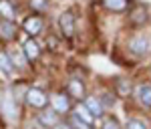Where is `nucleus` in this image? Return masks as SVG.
<instances>
[{"mask_svg": "<svg viewBox=\"0 0 151 129\" xmlns=\"http://www.w3.org/2000/svg\"><path fill=\"white\" fill-rule=\"evenodd\" d=\"M38 123H40L42 127H47V129H52L55 125L60 123V121H58V113L55 111V109L42 111V113H38Z\"/></svg>", "mask_w": 151, "mask_h": 129, "instance_id": "6e6552de", "label": "nucleus"}, {"mask_svg": "<svg viewBox=\"0 0 151 129\" xmlns=\"http://www.w3.org/2000/svg\"><path fill=\"white\" fill-rule=\"evenodd\" d=\"M69 125H70V127H75V129H91V125H87V123H83L81 119H79V117H75V115L70 117Z\"/></svg>", "mask_w": 151, "mask_h": 129, "instance_id": "aec40b11", "label": "nucleus"}, {"mask_svg": "<svg viewBox=\"0 0 151 129\" xmlns=\"http://www.w3.org/2000/svg\"><path fill=\"white\" fill-rule=\"evenodd\" d=\"M125 129H147V123L141 121V119H127Z\"/></svg>", "mask_w": 151, "mask_h": 129, "instance_id": "a211bd4d", "label": "nucleus"}, {"mask_svg": "<svg viewBox=\"0 0 151 129\" xmlns=\"http://www.w3.org/2000/svg\"><path fill=\"white\" fill-rule=\"evenodd\" d=\"M135 97L145 109H151V85H139L135 91Z\"/></svg>", "mask_w": 151, "mask_h": 129, "instance_id": "9b49d317", "label": "nucleus"}, {"mask_svg": "<svg viewBox=\"0 0 151 129\" xmlns=\"http://www.w3.org/2000/svg\"><path fill=\"white\" fill-rule=\"evenodd\" d=\"M48 6V0H30V8L36 12H42Z\"/></svg>", "mask_w": 151, "mask_h": 129, "instance_id": "6ab92c4d", "label": "nucleus"}, {"mask_svg": "<svg viewBox=\"0 0 151 129\" xmlns=\"http://www.w3.org/2000/svg\"><path fill=\"white\" fill-rule=\"evenodd\" d=\"M67 95H69V99H79V101L85 97V85L81 79H70L67 83Z\"/></svg>", "mask_w": 151, "mask_h": 129, "instance_id": "423d86ee", "label": "nucleus"}, {"mask_svg": "<svg viewBox=\"0 0 151 129\" xmlns=\"http://www.w3.org/2000/svg\"><path fill=\"white\" fill-rule=\"evenodd\" d=\"M147 10H145V6H135L133 10L129 12V22L133 24V26H143V24L147 22Z\"/></svg>", "mask_w": 151, "mask_h": 129, "instance_id": "1a4fd4ad", "label": "nucleus"}, {"mask_svg": "<svg viewBox=\"0 0 151 129\" xmlns=\"http://www.w3.org/2000/svg\"><path fill=\"white\" fill-rule=\"evenodd\" d=\"M0 16L2 20H16V6L10 0H0Z\"/></svg>", "mask_w": 151, "mask_h": 129, "instance_id": "f8f14e48", "label": "nucleus"}, {"mask_svg": "<svg viewBox=\"0 0 151 129\" xmlns=\"http://www.w3.org/2000/svg\"><path fill=\"white\" fill-rule=\"evenodd\" d=\"M52 129H73V127H70L69 123H58V125H55Z\"/></svg>", "mask_w": 151, "mask_h": 129, "instance_id": "5701e85b", "label": "nucleus"}, {"mask_svg": "<svg viewBox=\"0 0 151 129\" xmlns=\"http://www.w3.org/2000/svg\"><path fill=\"white\" fill-rule=\"evenodd\" d=\"M58 28H60L63 36H67V38H70V36L75 35V14L70 10L63 12L58 16Z\"/></svg>", "mask_w": 151, "mask_h": 129, "instance_id": "20e7f679", "label": "nucleus"}, {"mask_svg": "<svg viewBox=\"0 0 151 129\" xmlns=\"http://www.w3.org/2000/svg\"><path fill=\"white\" fill-rule=\"evenodd\" d=\"M22 55H24V59H26V63L38 61V57H40V45L36 43L35 38H28L22 45Z\"/></svg>", "mask_w": 151, "mask_h": 129, "instance_id": "39448f33", "label": "nucleus"}, {"mask_svg": "<svg viewBox=\"0 0 151 129\" xmlns=\"http://www.w3.org/2000/svg\"><path fill=\"white\" fill-rule=\"evenodd\" d=\"M85 107L93 113V117H101L105 113V107H103V103H101L99 97H87V99H85Z\"/></svg>", "mask_w": 151, "mask_h": 129, "instance_id": "ddd939ff", "label": "nucleus"}, {"mask_svg": "<svg viewBox=\"0 0 151 129\" xmlns=\"http://www.w3.org/2000/svg\"><path fill=\"white\" fill-rule=\"evenodd\" d=\"M50 103H52V109L57 113H67L70 109V101H69V95L65 93H57L50 97Z\"/></svg>", "mask_w": 151, "mask_h": 129, "instance_id": "0eeeda50", "label": "nucleus"}, {"mask_svg": "<svg viewBox=\"0 0 151 129\" xmlns=\"http://www.w3.org/2000/svg\"><path fill=\"white\" fill-rule=\"evenodd\" d=\"M0 109H2V113L6 115V117L14 119L16 115H18V107H16V101L12 99L10 95H6L2 101H0Z\"/></svg>", "mask_w": 151, "mask_h": 129, "instance_id": "9d476101", "label": "nucleus"}, {"mask_svg": "<svg viewBox=\"0 0 151 129\" xmlns=\"http://www.w3.org/2000/svg\"><path fill=\"white\" fill-rule=\"evenodd\" d=\"M73 115H75V117H79L83 123H87V125H93V121H95L93 113H91L85 105H77L75 109H73Z\"/></svg>", "mask_w": 151, "mask_h": 129, "instance_id": "2eb2a0df", "label": "nucleus"}, {"mask_svg": "<svg viewBox=\"0 0 151 129\" xmlns=\"http://www.w3.org/2000/svg\"><path fill=\"white\" fill-rule=\"evenodd\" d=\"M0 71L6 77H10L12 73H14V63H12L10 55H6V53H0Z\"/></svg>", "mask_w": 151, "mask_h": 129, "instance_id": "f3484780", "label": "nucleus"}, {"mask_svg": "<svg viewBox=\"0 0 151 129\" xmlns=\"http://www.w3.org/2000/svg\"><path fill=\"white\" fill-rule=\"evenodd\" d=\"M26 103L32 107V109H45L48 105V95L42 91V89H28L26 91Z\"/></svg>", "mask_w": 151, "mask_h": 129, "instance_id": "f03ea898", "label": "nucleus"}, {"mask_svg": "<svg viewBox=\"0 0 151 129\" xmlns=\"http://www.w3.org/2000/svg\"><path fill=\"white\" fill-rule=\"evenodd\" d=\"M129 50L137 57H145L147 53L151 50V38L145 35H137L129 40Z\"/></svg>", "mask_w": 151, "mask_h": 129, "instance_id": "f257e3e1", "label": "nucleus"}, {"mask_svg": "<svg viewBox=\"0 0 151 129\" xmlns=\"http://www.w3.org/2000/svg\"><path fill=\"white\" fill-rule=\"evenodd\" d=\"M99 99H101L103 107H113V105H115V97H113L111 93H105L103 97H99Z\"/></svg>", "mask_w": 151, "mask_h": 129, "instance_id": "412c9836", "label": "nucleus"}, {"mask_svg": "<svg viewBox=\"0 0 151 129\" xmlns=\"http://www.w3.org/2000/svg\"><path fill=\"white\" fill-rule=\"evenodd\" d=\"M103 6L111 12H125L131 6V0H101Z\"/></svg>", "mask_w": 151, "mask_h": 129, "instance_id": "4468645a", "label": "nucleus"}, {"mask_svg": "<svg viewBox=\"0 0 151 129\" xmlns=\"http://www.w3.org/2000/svg\"><path fill=\"white\" fill-rule=\"evenodd\" d=\"M22 28L26 35H30V38H35L36 35H40L42 32V28H45V20L38 16V14H32V16H26L22 22Z\"/></svg>", "mask_w": 151, "mask_h": 129, "instance_id": "7ed1b4c3", "label": "nucleus"}, {"mask_svg": "<svg viewBox=\"0 0 151 129\" xmlns=\"http://www.w3.org/2000/svg\"><path fill=\"white\" fill-rule=\"evenodd\" d=\"M16 30L18 28L12 20H2L0 22V32H2V38H6V40H12L16 36Z\"/></svg>", "mask_w": 151, "mask_h": 129, "instance_id": "dca6fc26", "label": "nucleus"}, {"mask_svg": "<svg viewBox=\"0 0 151 129\" xmlns=\"http://www.w3.org/2000/svg\"><path fill=\"white\" fill-rule=\"evenodd\" d=\"M101 129H119V123H117L115 119H107Z\"/></svg>", "mask_w": 151, "mask_h": 129, "instance_id": "4be33fe9", "label": "nucleus"}]
</instances>
